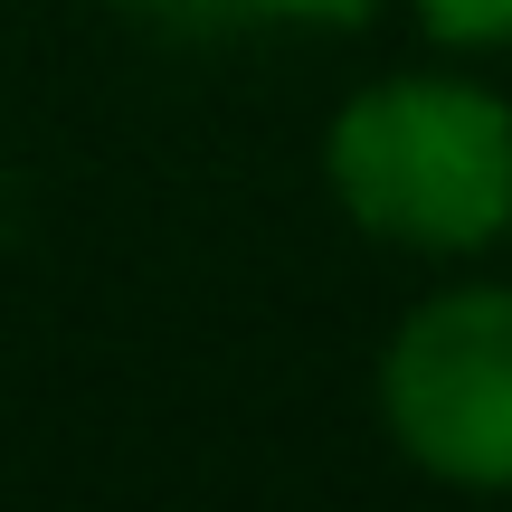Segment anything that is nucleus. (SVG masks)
<instances>
[{"label": "nucleus", "mask_w": 512, "mask_h": 512, "mask_svg": "<svg viewBox=\"0 0 512 512\" xmlns=\"http://www.w3.org/2000/svg\"><path fill=\"white\" fill-rule=\"evenodd\" d=\"M323 190L399 256L512 247V95L465 67L370 76L323 124Z\"/></svg>", "instance_id": "1"}, {"label": "nucleus", "mask_w": 512, "mask_h": 512, "mask_svg": "<svg viewBox=\"0 0 512 512\" xmlns=\"http://www.w3.org/2000/svg\"><path fill=\"white\" fill-rule=\"evenodd\" d=\"M380 427L427 484L512 494V285H437L380 342Z\"/></svg>", "instance_id": "2"}, {"label": "nucleus", "mask_w": 512, "mask_h": 512, "mask_svg": "<svg viewBox=\"0 0 512 512\" xmlns=\"http://www.w3.org/2000/svg\"><path fill=\"white\" fill-rule=\"evenodd\" d=\"M399 10L446 57H503L512 48V0H399Z\"/></svg>", "instance_id": "3"}, {"label": "nucleus", "mask_w": 512, "mask_h": 512, "mask_svg": "<svg viewBox=\"0 0 512 512\" xmlns=\"http://www.w3.org/2000/svg\"><path fill=\"white\" fill-rule=\"evenodd\" d=\"M389 0H247V19H275V29H370Z\"/></svg>", "instance_id": "4"}, {"label": "nucleus", "mask_w": 512, "mask_h": 512, "mask_svg": "<svg viewBox=\"0 0 512 512\" xmlns=\"http://www.w3.org/2000/svg\"><path fill=\"white\" fill-rule=\"evenodd\" d=\"M162 29H247V0H133Z\"/></svg>", "instance_id": "5"}]
</instances>
